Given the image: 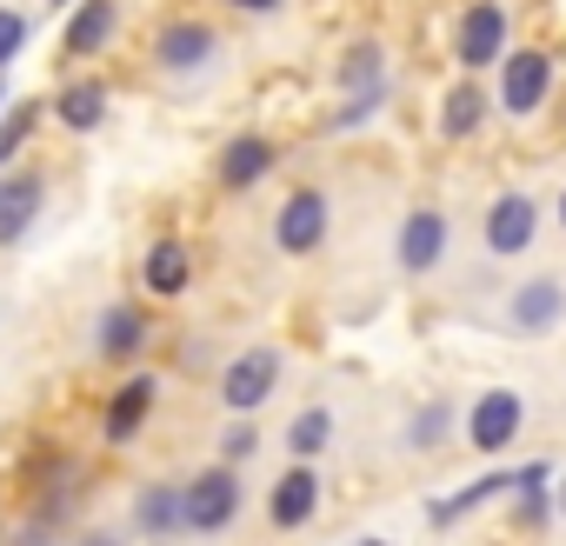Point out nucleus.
Returning <instances> with one entry per match:
<instances>
[{
	"label": "nucleus",
	"mask_w": 566,
	"mask_h": 546,
	"mask_svg": "<svg viewBox=\"0 0 566 546\" xmlns=\"http://www.w3.org/2000/svg\"><path fill=\"white\" fill-rule=\"evenodd\" d=\"M559 227H566V193H559Z\"/></svg>",
	"instance_id": "7c9ffc66"
},
{
	"label": "nucleus",
	"mask_w": 566,
	"mask_h": 546,
	"mask_svg": "<svg viewBox=\"0 0 566 546\" xmlns=\"http://www.w3.org/2000/svg\"><path fill=\"white\" fill-rule=\"evenodd\" d=\"M134 519H140V533H174V526H187V486H140V500H134Z\"/></svg>",
	"instance_id": "f3484780"
},
{
	"label": "nucleus",
	"mask_w": 566,
	"mask_h": 546,
	"mask_svg": "<svg viewBox=\"0 0 566 546\" xmlns=\"http://www.w3.org/2000/svg\"><path fill=\"white\" fill-rule=\"evenodd\" d=\"M266 167H273V140H260V134H240L220 147V187H253V180H266Z\"/></svg>",
	"instance_id": "2eb2a0df"
},
{
	"label": "nucleus",
	"mask_w": 566,
	"mask_h": 546,
	"mask_svg": "<svg viewBox=\"0 0 566 546\" xmlns=\"http://www.w3.org/2000/svg\"><path fill=\"white\" fill-rule=\"evenodd\" d=\"M260 447V433H253V420H240V427H227V460H247Z\"/></svg>",
	"instance_id": "cd10ccee"
},
{
	"label": "nucleus",
	"mask_w": 566,
	"mask_h": 546,
	"mask_svg": "<svg viewBox=\"0 0 566 546\" xmlns=\"http://www.w3.org/2000/svg\"><path fill=\"white\" fill-rule=\"evenodd\" d=\"M140 340H147V314H140V307H114V314L101 321V354H107V360L140 354Z\"/></svg>",
	"instance_id": "5701e85b"
},
{
	"label": "nucleus",
	"mask_w": 566,
	"mask_h": 546,
	"mask_svg": "<svg viewBox=\"0 0 566 546\" xmlns=\"http://www.w3.org/2000/svg\"><path fill=\"white\" fill-rule=\"evenodd\" d=\"M533 233H539V207H533L526 193H500V200L486 207V253L513 260V253L533 246Z\"/></svg>",
	"instance_id": "1a4fd4ad"
},
{
	"label": "nucleus",
	"mask_w": 566,
	"mask_h": 546,
	"mask_svg": "<svg viewBox=\"0 0 566 546\" xmlns=\"http://www.w3.org/2000/svg\"><path fill=\"white\" fill-rule=\"evenodd\" d=\"M546 486H553V466L546 460H533V466L513 473V519L520 526H539L546 519Z\"/></svg>",
	"instance_id": "4be33fe9"
},
{
	"label": "nucleus",
	"mask_w": 566,
	"mask_h": 546,
	"mask_svg": "<svg viewBox=\"0 0 566 546\" xmlns=\"http://www.w3.org/2000/svg\"><path fill=\"white\" fill-rule=\"evenodd\" d=\"M154 374H134V380H120V393H114V407H107V440L114 447H127L140 427H147V413H154Z\"/></svg>",
	"instance_id": "4468645a"
},
{
	"label": "nucleus",
	"mask_w": 566,
	"mask_h": 546,
	"mask_svg": "<svg viewBox=\"0 0 566 546\" xmlns=\"http://www.w3.org/2000/svg\"><path fill=\"white\" fill-rule=\"evenodd\" d=\"M367 546H380V539H367Z\"/></svg>",
	"instance_id": "f704fd0d"
},
{
	"label": "nucleus",
	"mask_w": 566,
	"mask_h": 546,
	"mask_svg": "<svg viewBox=\"0 0 566 546\" xmlns=\"http://www.w3.org/2000/svg\"><path fill=\"white\" fill-rule=\"evenodd\" d=\"M559 513H566V486H559Z\"/></svg>",
	"instance_id": "473e14b6"
},
{
	"label": "nucleus",
	"mask_w": 566,
	"mask_h": 546,
	"mask_svg": "<svg viewBox=\"0 0 566 546\" xmlns=\"http://www.w3.org/2000/svg\"><path fill=\"white\" fill-rule=\"evenodd\" d=\"M21 48H28V14L0 8V67H8V61H21Z\"/></svg>",
	"instance_id": "bb28decb"
},
{
	"label": "nucleus",
	"mask_w": 566,
	"mask_h": 546,
	"mask_svg": "<svg viewBox=\"0 0 566 546\" xmlns=\"http://www.w3.org/2000/svg\"><path fill=\"white\" fill-rule=\"evenodd\" d=\"M233 8H247V14H273L280 0H233Z\"/></svg>",
	"instance_id": "c85d7f7f"
},
{
	"label": "nucleus",
	"mask_w": 566,
	"mask_h": 546,
	"mask_svg": "<svg viewBox=\"0 0 566 546\" xmlns=\"http://www.w3.org/2000/svg\"><path fill=\"white\" fill-rule=\"evenodd\" d=\"M54 8H81V0H54Z\"/></svg>",
	"instance_id": "2f4dec72"
},
{
	"label": "nucleus",
	"mask_w": 566,
	"mask_h": 546,
	"mask_svg": "<svg viewBox=\"0 0 566 546\" xmlns=\"http://www.w3.org/2000/svg\"><path fill=\"white\" fill-rule=\"evenodd\" d=\"M54 114H61L74 134H87V127H101V120H107V87H101V81H74V87H61Z\"/></svg>",
	"instance_id": "aec40b11"
},
{
	"label": "nucleus",
	"mask_w": 566,
	"mask_h": 546,
	"mask_svg": "<svg viewBox=\"0 0 566 546\" xmlns=\"http://www.w3.org/2000/svg\"><path fill=\"white\" fill-rule=\"evenodd\" d=\"M87 546H114V539H107V533H94V539H87Z\"/></svg>",
	"instance_id": "c756f323"
},
{
	"label": "nucleus",
	"mask_w": 566,
	"mask_h": 546,
	"mask_svg": "<svg viewBox=\"0 0 566 546\" xmlns=\"http://www.w3.org/2000/svg\"><path fill=\"white\" fill-rule=\"evenodd\" d=\"M453 61H460L467 74H486L493 61H506V8H500V0H473V8L460 14Z\"/></svg>",
	"instance_id": "f257e3e1"
},
{
	"label": "nucleus",
	"mask_w": 566,
	"mask_h": 546,
	"mask_svg": "<svg viewBox=\"0 0 566 546\" xmlns=\"http://www.w3.org/2000/svg\"><path fill=\"white\" fill-rule=\"evenodd\" d=\"M486 127V87L480 81H460L453 94H447V107H440V134L447 140H467V134H480Z\"/></svg>",
	"instance_id": "6ab92c4d"
},
{
	"label": "nucleus",
	"mask_w": 566,
	"mask_h": 546,
	"mask_svg": "<svg viewBox=\"0 0 566 546\" xmlns=\"http://www.w3.org/2000/svg\"><path fill=\"white\" fill-rule=\"evenodd\" d=\"M34 213H41V180H34V174L0 187V246H14V240L34 227Z\"/></svg>",
	"instance_id": "a211bd4d"
},
{
	"label": "nucleus",
	"mask_w": 566,
	"mask_h": 546,
	"mask_svg": "<svg viewBox=\"0 0 566 546\" xmlns=\"http://www.w3.org/2000/svg\"><path fill=\"white\" fill-rule=\"evenodd\" d=\"M440 253H447V213L440 207H413L400 220V266L407 273H433Z\"/></svg>",
	"instance_id": "9b49d317"
},
{
	"label": "nucleus",
	"mask_w": 566,
	"mask_h": 546,
	"mask_svg": "<svg viewBox=\"0 0 566 546\" xmlns=\"http://www.w3.org/2000/svg\"><path fill=\"white\" fill-rule=\"evenodd\" d=\"M314 506H321V480H314V466L301 460V466H287L273 480V493H266V519L280 526V533H294V526H307L314 519Z\"/></svg>",
	"instance_id": "9d476101"
},
{
	"label": "nucleus",
	"mask_w": 566,
	"mask_h": 546,
	"mask_svg": "<svg viewBox=\"0 0 566 546\" xmlns=\"http://www.w3.org/2000/svg\"><path fill=\"white\" fill-rule=\"evenodd\" d=\"M447 420H453V413H447V400L420 407V413H413V427H407V447H420V453H427V447H440V440H447Z\"/></svg>",
	"instance_id": "a878e982"
},
{
	"label": "nucleus",
	"mask_w": 566,
	"mask_h": 546,
	"mask_svg": "<svg viewBox=\"0 0 566 546\" xmlns=\"http://www.w3.org/2000/svg\"><path fill=\"white\" fill-rule=\"evenodd\" d=\"M546 94H553V54L520 48V54L500 61V107H506V114H539Z\"/></svg>",
	"instance_id": "20e7f679"
},
{
	"label": "nucleus",
	"mask_w": 566,
	"mask_h": 546,
	"mask_svg": "<svg viewBox=\"0 0 566 546\" xmlns=\"http://www.w3.org/2000/svg\"><path fill=\"white\" fill-rule=\"evenodd\" d=\"M154 61L174 67V74L207 67V61H213V28H200V21H167L160 41H154Z\"/></svg>",
	"instance_id": "ddd939ff"
},
{
	"label": "nucleus",
	"mask_w": 566,
	"mask_h": 546,
	"mask_svg": "<svg viewBox=\"0 0 566 546\" xmlns=\"http://www.w3.org/2000/svg\"><path fill=\"white\" fill-rule=\"evenodd\" d=\"M566 321V281L559 273H539V281H520L506 301V327L513 334H553Z\"/></svg>",
	"instance_id": "423d86ee"
},
{
	"label": "nucleus",
	"mask_w": 566,
	"mask_h": 546,
	"mask_svg": "<svg viewBox=\"0 0 566 546\" xmlns=\"http://www.w3.org/2000/svg\"><path fill=\"white\" fill-rule=\"evenodd\" d=\"M520 427H526V400H520L513 387H486V393L473 400V413H467V440H473L480 453H506V447L520 440Z\"/></svg>",
	"instance_id": "7ed1b4c3"
},
{
	"label": "nucleus",
	"mask_w": 566,
	"mask_h": 546,
	"mask_svg": "<svg viewBox=\"0 0 566 546\" xmlns=\"http://www.w3.org/2000/svg\"><path fill=\"white\" fill-rule=\"evenodd\" d=\"M340 87H347V107L334 114V127H360V120L380 107V94H387V54H380L374 41H360V48L340 61Z\"/></svg>",
	"instance_id": "f03ea898"
},
{
	"label": "nucleus",
	"mask_w": 566,
	"mask_h": 546,
	"mask_svg": "<svg viewBox=\"0 0 566 546\" xmlns=\"http://www.w3.org/2000/svg\"><path fill=\"white\" fill-rule=\"evenodd\" d=\"M273 240H280V253H314L327 240V193L321 187H294L287 207H280V220H273Z\"/></svg>",
	"instance_id": "0eeeda50"
},
{
	"label": "nucleus",
	"mask_w": 566,
	"mask_h": 546,
	"mask_svg": "<svg viewBox=\"0 0 566 546\" xmlns=\"http://www.w3.org/2000/svg\"><path fill=\"white\" fill-rule=\"evenodd\" d=\"M233 513H240V480H233V466H213V473H200V480L187 486V526H193V533H220V526H233Z\"/></svg>",
	"instance_id": "6e6552de"
},
{
	"label": "nucleus",
	"mask_w": 566,
	"mask_h": 546,
	"mask_svg": "<svg viewBox=\"0 0 566 546\" xmlns=\"http://www.w3.org/2000/svg\"><path fill=\"white\" fill-rule=\"evenodd\" d=\"M273 387H280V354H273V347H247V354L227 360V374H220V400H227L233 413H253L260 400H273Z\"/></svg>",
	"instance_id": "39448f33"
},
{
	"label": "nucleus",
	"mask_w": 566,
	"mask_h": 546,
	"mask_svg": "<svg viewBox=\"0 0 566 546\" xmlns=\"http://www.w3.org/2000/svg\"><path fill=\"white\" fill-rule=\"evenodd\" d=\"M0 107H8V87H0Z\"/></svg>",
	"instance_id": "72a5a7b5"
},
{
	"label": "nucleus",
	"mask_w": 566,
	"mask_h": 546,
	"mask_svg": "<svg viewBox=\"0 0 566 546\" xmlns=\"http://www.w3.org/2000/svg\"><path fill=\"white\" fill-rule=\"evenodd\" d=\"M140 273H147V287H154V294H187V281H193V253H187L180 240H154Z\"/></svg>",
	"instance_id": "dca6fc26"
},
{
	"label": "nucleus",
	"mask_w": 566,
	"mask_h": 546,
	"mask_svg": "<svg viewBox=\"0 0 566 546\" xmlns=\"http://www.w3.org/2000/svg\"><path fill=\"white\" fill-rule=\"evenodd\" d=\"M327 440H334V413H327V407L294 413V427H287V453H294V460H314Z\"/></svg>",
	"instance_id": "b1692460"
},
{
	"label": "nucleus",
	"mask_w": 566,
	"mask_h": 546,
	"mask_svg": "<svg viewBox=\"0 0 566 546\" xmlns=\"http://www.w3.org/2000/svg\"><path fill=\"white\" fill-rule=\"evenodd\" d=\"M500 493H513V473H486V480H473V486L433 500V526H453V519H467L473 506H486V500H500Z\"/></svg>",
	"instance_id": "412c9836"
},
{
	"label": "nucleus",
	"mask_w": 566,
	"mask_h": 546,
	"mask_svg": "<svg viewBox=\"0 0 566 546\" xmlns=\"http://www.w3.org/2000/svg\"><path fill=\"white\" fill-rule=\"evenodd\" d=\"M114 28H120V8H114V0H81V8L67 14L61 54H67V61H87V54H101V48L114 41Z\"/></svg>",
	"instance_id": "f8f14e48"
},
{
	"label": "nucleus",
	"mask_w": 566,
	"mask_h": 546,
	"mask_svg": "<svg viewBox=\"0 0 566 546\" xmlns=\"http://www.w3.org/2000/svg\"><path fill=\"white\" fill-rule=\"evenodd\" d=\"M41 114H48L41 101H14V107H8V120H0V167H8V160H14V154H21V147L34 140Z\"/></svg>",
	"instance_id": "393cba45"
}]
</instances>
